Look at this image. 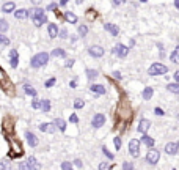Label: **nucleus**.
Segmentation results:
<instances>
[{"instance_id":"obj_1","label":"nucleus","mask_w":179,"mask_h":170,"mask_svg":"<svg viewBox=\"0 0 179 170\" xmlns=\"http://www.w3.org/2000/svg\"><path fill=\"white\" fill-rule=\"evenodd\" d=\"M29 14L31 16V21H33V24H35L36 27H41L46 21H47V16L44 14V10H43V8H33V10H31Z\"/></svg>"},{"instance_id":"obj_2","label":"nucleus","mask_w":179,"mask_h":170,"mask_svg":"<svg viewBox=\"0 0 179 170\" xmlns=\"http://www.w3.org/2000/svg\"><path fill=\"white\" fill-rule=\"evenodd\" d=\"M47 62H49V54L47 52H39V54H36L35 57H31L30 66L31 68H43V66L47 65Z\"/></svg>"},{"instance_id":"obj_3","label":"nucleus","mask_w":179,"mask_h":170,"mask_svg":"<svg viewBox=\"0 0 179 170\" xmlns=\"http://www.w3.org/2000/svg\"><path fill=\"white\" fill-rule=\"evenodd\" d=\"M167 72H168V68L165 65H162V63H154L148 70L149 76H163V74H167Z\"/></svg>"},{"instance_id":"obj_4","label":"nucleus","mask_w":179,"mask_h":170,"mask_svg":"<svg viewBox=\"0 0 179 170\" xmlns=\"http://www.w3.org/2000/svg\"><path fill=\"white\" fill-rule=\"evenodd\" d=\"M129 153H131L132 158H138V154H140V140L132 139L129 142Z\"/></svg>"},{"instance_id":"obj_5","label":"nucleus","mask_w":179,"mask_h":170,"mask_svg":"<svg viewBox=\"0 0 179 170\" xmlns=\"http://www.w3.org/2000/svg\"><path fill=\"white\" fill-rule=\"evenodd\" d=\"M159 159H160V153H159L157 150H154V148H151V150L148 151V154H146V161H148L151 165L157 164Z\"/></svg>"},{"instance_id":"obj_6","label":"nucleus","mask_w":179,"mask_h":170,"mask_svg":"<svg viewBox=\"0 0 179 170\" xmlns=\"http://www.w3.org/2000/svg\"><path fill=\"white\" fill-rule=\"evenodd\" d=\"M179 151V142H170V143L165 145V153L167 154H176Z\"/></svg>"},{"instance_id":"obj_7","label":"nucleus","mask_w":179,"mask_h":170,"mask_svg":"<svg viewBox=\"0 0 179 170\" xmlns=\"http://www.w3.org/2000/svg\"><path fill=\"white\" fill-rule=\"evenodd\" d=\"M113 52L116 54L119 58H124V57H127V54H129V49H127L126 46H123V44H116L115 49H113Z\"/></svg>"},{"instance_id":"obj_8","label":"nucleus","mask_w":179,"mask_h":170,"mask_svg":"<svg viewBox=\"0 0 179 170\" xmlns=\"http://www.w3.org/2000/svg\"><path fill=\"white\" fill-rule=\"evenodd\" d=\"M88 54L94 58H101L104 55V49L101 47V46H91V47L88 49Z\"/></svg>"},{"instance_id":"obj_9","label":"nucleus","mask_w":179,"mask_h":170,"mask_svg":"<svg viewBox=\"0 0 179 170\" xmlns=\"http://www.w3.org/2000/svg\"><path fill=\"white\" fill-rule=\"evenodd\" d=\"M105 123V117L102 115V113H96V115L93 117V121H91V125H93V128H101Z\"/></svg>"},{"instance_id":"obj_10","label":"nucleus","mask_w":179,"mask_h":170,"mask_svg":"<svg viewBox=\"0 0 179 170\" xmlns=\"http://www.w3.org/2000/svg\"><path fill=\"white\" fill-rule=\"evenodd\" d=\"M39 129L43 132H47V134H53L57 126H55V123H43V125H39Z\"/></svg>"},{"instance_id":"obj_11","label":"nucleus","mask_w":179,"mask_h":170,"mask_svg":"<svg viewBox=\"0 0 179 170\" xmlns=\"http://www.w3.org/2000/svg\"><path fill=\"white\" fill-rule=\"evenodd\" d=\"M149 126H151V121L146 120V118H141L140 123H138V131L141 132V134H145V132H148Z\"/></svg>"},{"instance_id":"obj_12","label":"nucleus","mask_w":179,"mask_h":170,"mask_svg":"<svg viewBox=\"0 0 179 170\" xmlns=\"http://www.w3.org/2000/svg\"><path fill=\"white\" fill-rule=\"evenodd\" d=\"M17 63H19V55H17V50L13 49L10 52V65L13 68H17Z\"/></svg>"},{"instance_id":"obj_13","label":"nucleus","mask_w":179,"mask_h":170,"mask_svg":"<svg viewBox=\"0 0 179 170\" xmlns=\"http://www.w3.org/2000/svg\"><path fill=\"white\" fill-rule=\"evenodd\" d=\"M25 139L29 142L30 146H38V137L35 134H31V132H25Z\"/></svg>"},{"instance_id":"obj_14","label":"nucleus","mask_w":179,"mask_h":170,"mask_svg":"<svg viewBox=\"0 0 179 170\" xmlns=\"http://www.w3.org/2000/svg\"><path fill=\"white\" fill-rule=\"evenodd\" d=\"M104 29L108 32L110 35H113V36H116V35H119V29L115 24H104Z\"/></svg>"},{"instance_id":"obj_15","label":"nucleus","mask_w":179,"mask_h":170,"mask_svg":"<svg viewBox=\"0 0 179 170\" xmlns=\"http://www.w3.org/2000/svg\"><path fill=\"white\" fill-rule=\"evenodd\" d=\"M90 90L93 91V93H96V95H105V87L98 85V84H93L90 87Z\"/></svg>"},{"instance_id":"obj_16","label":"nucleus","mask_w":179,"mask_h":170,"mask_svg":"<svg viewBox=\"0 0 179 170\" xmlns=\"http://www.w3.org/2000/svg\"><path fill=\"white\" fill-rule=\"evenodd\" d=\"M14 17L19 19V21H24V19L29 17V11L27 10H17V11H14Z\"/></svg>"},{"instance_id":"obj_17","label":"nucleus","mask_w":179,"mask_h":170,"mask_svg":"<svg viewBox=\"0 0 179 170\" xmlns=\"http://www.w3.org/2000/svg\"><path fill=\"white\" fill-rule=\"evenodd\" d=\"M47 33L50 38H55V36L58 35V29H57V24H49L47 27Z\"/></svg>"},{"instance_id":"obj_18","label":"nucleus","mask_w":179,"mask_h":170,"mask_svg":"<svg viewBox=\"0 0 179 170\" xmlns=\"http://www.w3.org/2000/svg\"><path fill=\"white\" fill-rule=\"evenodd\" d=\"M22 88H24V91H25V93L29 95V96H31V98H36V90H35L31 85L24 84V87H22Z\"/></svg>"},{"instance_id":"obj_19","label":"nucleus","mask_w":179,"mask_h":170,"mask_svg":"<svg viewBox=\"0 0 179 170\" xmlns=\"http://www.w3.org/2000/svg\"><path fill=\"white\" fill-rule=\"evenodd\" d=\"M141 142H143L146 146H149V148H153V146H154V139H153V137H149V136H146V132L143 134V137H141Z\"/></svg>"},{"instance_id":"obj_20","label":"nucleus","mask_w":179,"mask_h":170,"mask_svg":"<svg viewBox=\"0 0 179 170\" xmlns=\"http://www.w3.org/2000/svg\"><path fill=\"white\" fill-rule=\"evenodd\" d=\"M14 8H16V5L13 2H6V3H3L2 11L3 13H13V11H14Z\"/></svg>"},{"instance_id":"obj_21","label":"nucleus","mask_w":179,"mask_h":170,"mask_svg":"<svg viewBox=\"0 0 179 170\" xmlns=\"http://www.w3.org/2000/svg\"><path fill=\"white\" fill-rule=\"evenodd\" d=\"M170 60H171L173 63H176V65H179V46H176V49H174L173 54L170 55Z\"/></svg>"},{"instance_id":"obj_22","label":"nucleus","mask_w":179,"mask_h":170,"mask_svg":"<svg viewBox=\"0 0 179 170\" xmlns=\"http://www.w3.org/2000/svg\"><path fill=\"white\" fill-rule=\"evenodd\" d=\"M50 55H52V57H58V58H66V52L63 49H53Z\"/></svg>"},{"instance_id":"obj_23","label":"nucleus","mask_w":179,"mask_h":170,"mask_svg":"<svg viewBox=\"0 0 179 170\" xmlns=\"http://www.w3.org/2000/svg\"><path fill=\"white\" fill-rule=\"evenodd\" d=\"M141 95H143V98H145L146 101H148V99H151V98H153V95H154V90L151 88V87H146V88L143 90V93H141Z\"/></svg>"},{"instance_id":"obj_24","label":"nucleus","mask_w":179,"mask_h":170,"mask_svg":"<svg viewBox=\"0 0 179 170\" xmlns=\"http://www.w3.org/2000/svg\"><path fill=\"white\" fill-rule=\"evenodd\" d=\"M167 90L171 91V93H174V95H179V82H176V84H168Z\"/></svg>"},{"instance_id":"obj_25","label":"nucleus","mask_w":179,"mask_h":170,"mask_svg":"<svg viewBox=\"0 0 179 170\" xmlns=\"http://www.w3.org/2000/svg\"><path fill=\"white\" fill-rule=\"evenodd\" d=\"M55 126H57L61 132H65V131H66V121H65V120H61V118L55 120Z\"/></svg>"},{"instance_id":"obj_26","label":"nucleus","mask_w":179,"mask_h":170,"mask_svg":"<svg viewBox=\"0 0 179 170\" xmlns=\"http://www.w3.org/2000/svg\"><path fill=\"white\" fill-rule=\"evenodd\" d=\"M27 167H29V169H36V167H39V164L36 162L35 158H29V159H27Z\"/></svg>"},{"instance_id":"obj_27","label":"nucleus","mask_w":179,"mask_h":170,"mask_svg":"<svg viewBox=\"0 0 179 170\" xmlns=\"http://www.w3.org/2000/svg\"><path fill=\"white\" fill-rule=\"evenodd\" d=\"M41 110H44V112H49V110H50V101L49 99H43V101H41Z\"/></svg>"},{"instance_id":"obj_28","label":"nucleus","mask_w":179,"mask_h":170,"mask_svg":"<svg viewBox=\"0 0 179 170\" xmlns=\"http://www.w3.org/2000/svg\"><path fill=\"white\" fill-rule=\"evenodd\" d=\"M66 21L71 22V24H76V22H77V16L74 14V13H69V11H68V13H66Z\"/></svg>"},{"instance_id":"obj_29","label":"nucleus","mask_w":179,"mask_h":170,"mask_svg":"<svg viewBox=\"0 0 179 170\" xmlns=\"http://www.w3.org/2000/svg\"><path fill=\"white\" fill-rule=\"evenodd\" d=\"M86 76H88L90 80H93V79L98 77V71H96V70H86Z\"/></svg>"},{"instance_id":"obj_30","label":"nucleus","mask_w":179,"mask_h":170,"mask_svg":"<svg viewBox=\"0 0 179 170\" xmlns=\"http://www.w3.org/2000/svg\"><path fill=\"white\" fill-rule=\"evenodd\" d=\"M8 30V22L5 19H0V33H5Z\"/></svg>"},{"instance_id":"obj_31","label":"nucleus","mask_w":179,"mask_h":170,"mask_svg":"<svg viewBox=\"0 0 179 170\" xmlns=\"http://www.w3.org/2000/svg\"><path fill=\"white\" fill-rule=\"evenodd\" d=\"M83 105H85V101H83V99H76V101H74V109L79 110V109L83 107Z\"/></svg>"},{"instance_id":"obj_32","label":"nucleus","mask_w":179,"mask_h":170,"mask_svg":"<svg viewBox=\"0 0 179 170\" xmlns=\"http://www.w3.org/2000/svg\"><path fill=\"white\" fill-rule=\"evenodd\" d=\"M86 32H88V27H86V25H80L79 27V35L82 36V38L86 35Z\"/></svg>"},{"instance_id":"obj_33","label":"nucleus","mask_w":179,"mask_h":170,"mask_svg":"<svg viewBox=\"0 0 179 170\" xmlns=\"http://www.w3.org/2000/svg\"><path fill=\"white\" fill-rule=\"evenodd\" d=\"M113 143H115V148H116V150H121L123 142H121V139H119V137H115V139H113Z\"/></svg>"},{"instance_id":"obj_34","label":"nucleus","mask_w":179,"mask_h":170,"mask_svg":"<svg viewBox=\"0 0 179 170\" xmlns=\"http://www.w3.org/2000/svg\"><path fill=\"white\" fill-rule=\"evenodd\" d=\"M0 44H3V46H8V44H10V39H8L3 33H0Z\"/></svg>"},{"instance_id":"obj_35","label":"nucleus","mask_w":179,"mask_h":170,"mask_svg":"<svg viewBox=\"0 0 179 170\" xmlns=\"http://www.w3.org/2000/svg\"><path fill=\"white\" fill-rule=\"evenodd\" d=\"M55 82H57V79H55V77H52V79H49L47 82H46V88H50V87H53V84H55Z\"/></svg>"},{"instance_id":"obj_36","label":"nucleus","mask_w":179,"mask_h":170,"mask_svg":"<svg viewBox=\"0 0 179 170\" xmlns=\"http://www.w3.org/2000/svg\"><path fill=\"white\" fill-rule=\"evenodd\" d=\"M31 107H33V109H41V101H38L36 98H33V103H31Z\"/></svg>"},{"instance_id":"obj_37","label":"nucleus","mask_w":179,"mask_h":170,"mask_svg":"<svg viewBox=\"0 0 179 170\" xmlns=\"http://www.w3.org/2000/svg\"><path fill=\"white\" fill-rule=\"evenodd\" d=\"M102 153H104L105 156H107V158H108V159H113V154H112V153H110V151H108V150H107V146H102Z\"/></svg>"},{"instance_id":"obj_38","label":"nucleus","mask_w":179,"mask_h":170,"mask_svg":"<svg viewBox=\"0 0 179 170\" xmlns=\"http://www.w3.org/2000/svg\"><path fill=\"white\" fill-rule=\"evenodd\" d=\"M61 169H63V170H71V169H72V164H71V162H63V164H61Z\"/></svg>"},{"instance_id":"obj_39","label":"nucleus","mask_w":179,"mask_h":170,"mask_svg":"<svg viewBox=\"0 0 179 170\" xmlns=\"http://www.w3.org/2000/svg\"><path fill=\"white\" fill-rule=\"evenodd\" d=\"M69 121L71 123H79V117H77L76 113H72V115L69 117Z\"/></svg>"},{"instance_id":"obj_40","label":"nucleus","mask_w":179,"mask_h":170,"mask_svg":"<svg viewBox=\"0 0 179 170\" xmlns=\"http://www.w3.org/2000/svg\"><path fill=\"white\" fill-rule=\"evenodd\" d=\"M154 113H155V115H159V117H162L163 115V110L160 109V107H155L154 109Z\"/></svg>"},{"instance_id":"obj_41","label":"nucleus","mask_w":179,"mask_h":170,"mask_svg":"<svg viewBox=\"0 0 179 170\" xmlns=\"http://www.w3.org/2000/svg\"><path fill=\"white\" fill-rule=\"evenodd\" d=\"M57 8H58V5H57V3H50V5L47 6V10H49V11H55Z\"/></svg>"},{"instance_id":"obj_42","label":"nucleus","mask_w":179,"mask_h":170,"mask_svg":"<svg viewBox=\"0 0 179 170\" xmlns=\"http://www.w3.org/2000/svg\"><path fill=\"white\" fill-rule=\"evenodd\" d=\"M58 35H60V38H68V32L66 30H61Z\"/></svg>"},{"instance_id":"obj_43","label":"nucleus","mask_w":179,"mask_h":170,"mask_svg":"<svg viewBox=\"0 0 179 170\" xmlns=\"http://www.w3.org/2000/svg\"><path fill=\"white\" fill-rule=\"evenodd\" d=\"M123 169H134V165H132V164H129V162H124V164H123Z\"/></svg>"},{"instance_id":"obj_44","label":"nucleus","mask_w":179,"mask_h":170,"mask_svg":"<svg viewBox=\"0 0 179 170\" xmlns=\"http://www.w3.org/2000/svg\"><path fill=\"white\" fill-rule=\"evenodd\" d=\"M8 167H10V164H8L6 161L5 162H0V169H8Z\"/></svg>"},{"instance_id":"obj_45","label":"nucleus","mask_w":179,"mask_h":170,"mask_svg":"<svg viewBox=\"0 0 179 170\" xmlns=\"http://www.w3.org/2000/svg\"><path fill=\"white\" fill-rule=\"evenodd\" d=\"M99 169H102V170H104V169H110V165H108L107 162H102V164L99 165Z\"/></svg>"},{"instance_id":"obj_46","label":"nucleus","mask_w":179,"mask_h":170,"mask_svg":"<svg viewBox=\"0 0 179 170\" xmlns=\"http://www.w3.org/2000/svg\"><path fill=\"white\" fill-rule=\"evenodd\" d=\"M113 77H115V79H121V72L115 71V72H113Z\"/></svg>"},{"instance_id":"obj_47","label":"nucleus","mask_w":179,"mask_h":170,"mask_svg":"<svg viewBox=\"0 0 179 170\" xmlns=\"http://www.w3.org/2000/svg\"><path fill=\"white\" fill-rule=\"evenodd\" d=\"M74 164H76V167H79V169L82 167V161H79V159H76V162H74Z\"/></svg>"},{"instance_id":"obj_48","label":"nucleus","mask_w":179,"mask_h":170,"mask_svg":"<svg viewBox=\"0 0 179 170\" xmlns=\"http://www.w3.org/2000/svg\"><path fill=\"white\" fill-rule=\"evenodd\" d=\"M174 80H176V82H179V71H176V72H174Z\"/></svg>"},{"instance_id":"obj_49","label":"nucleus","mask_w":179,"mask_h":170,"mask_svg":"<svg viewBox=\"0 0 179 170\" xmlns=\"http://www.w3.org/2000/svg\"><path fill=\"white\" fill-rule=\"evenodd\" d=\"M72 65H74V60H69V62H66V66H68V68H69V66H72Z\"/></svg>"},{"instance_id":"obj_50","label":"nucleus","mask_w":179,"mask_h":170,"mask_svg":"<svg viewBox=\"0 0 179 170\" xmlns=\"http://www.w3.org/2000/svg\"><path fill=\"white\" fill-rule=\"evenodd\" d=\"M68 2H69V0H60V5H66Z\"/></svg>"},{"instance_id":"obj_51","label":"nucleus","mask_w":179,"mask_h":170,"mask_svg":"<svg viewBox=\"0 0 179 170\" xmlns=\"http://www.w3.org/2000/svg\"><path fill=\"white\" fill-rule=\"evenodd\" d=\"M76 87H77V84H76V80H72V82H71V88H76Z\"/></svg>"},{"instance_id":"obj_52","label":"nucleus","mask_w":179,"mask_h":170,"mask_svg":"<svg viewBox=\"0 0 179 170\" xmlns=\"http://www.w3.org/2000/svg\"><path fill=\"white\" fill-rule=\"evenodd\" d=\"M121 2H123V0H113V3H115V5H119Z\"/></svg>"},{"instance_id":"obj_53","label":"nucleus","mask_w":179,"mask_h":170,"mask_svg":"<svg viewBox=\"0 0 179 170\" xmlns=\"http://www.w3.org/2000/svg\"><path fill=\"white\" fill-rule=\"evenodd\" d=\"M31 2H33L35 5H39V3H41V0H31Z\"/></svg>"},{"instance_id":"obj_54","label":"nucleus","mask_w":179,"mask_h":170,"mask_svg":"<svg viewBox=\"0 0 179 170\" xmlns=\"http://www.w3.org/2000/svg\"><path fill=\"white\" fill-rule=\"evenodd\" d=\"M174 5H176V6L179 8V0H174Z\"/></svg>"},{"instance_id":"obj_55","label":"nucleus","mask_w":179,"mask_h":170,"mask_svg":"<svg viewBox=\"0 0 179 170\" xmlns=\"http://www.w3.org/2000/svg\"><path fill=\"white\" fill-rule=\"evenodd\" d=\"M140 2H148V0H140Z\"/></svg>"},{"instance_id":"obj_56","label":"nucleus","mask_w":179,"mask_h":170,"mask_svg":"<svg viewBox=\"0 0 179 170\" xmlns=\"http://www.w3.org/2000/svg\"><path fill=\"white\" fill-rule=\"evenodd\" d=\"M178 120H179V113H178Z\"/></svg>"}]
</instances>
